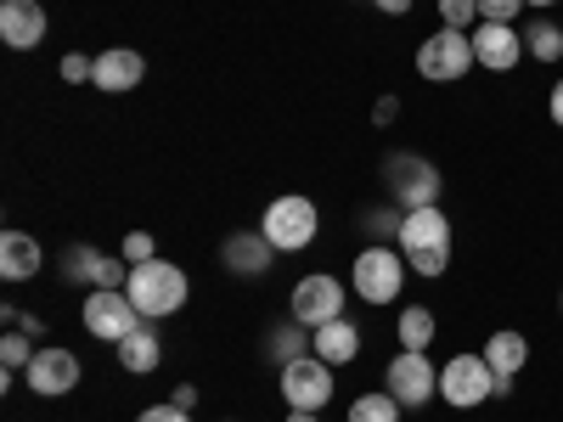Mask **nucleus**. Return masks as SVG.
Listing matches in <instances>:
<instances>
[{"label": "nucleus", "instance_id": "nucleus-35", "mask_svg": "<svg viewBox=\"0 0 563 422\" xmlns=\"http://www.w3.org/2000/svg\"><path fill=\"white\" fill-rule=\"evenodd\" d=\"M288 422H321V417H316V411H294Z\"/></svg>", "mask_w": 563, "mask_h": 422}, {"label": "nucleus", "instance_id": "nucleus-28", "mask_svg": "<svg viewBox=\"0 0 563 422\" xmlns=\"http://www.w3.org/2000/svg\"><path fill=\"white\" fill-rule=\"evenodd\" d=\"M519 12H525V0H479V18L485 23H512Z\"/></svg>", "mask_w": 563, "mask_h": 422}, {"label": "nucleus", "instance_id": "nucleus-5", "mask_svg": "<svg viewBox=\"0 0 563 422\" xmlns=\"http://www.w3.org/2000/svg\"><path fill=\"white\" fill-rule=\"evenodd\" d=\"M467 68H474V34L440 29L417 45V74L429 85H456V79H467Z\"/></svg>", "mask_w": 563, "mask_h": 422}, {"label": "nucleus", "instance_id": "nucleus-22", "mask_svg": "<svg viewBox=\"0 0 563 422\" xmlns=\"http://www.w3.org/2000/svg\"><path fill=\"white\" fill-rule=\"evenodd\" d=\"M395 333H400V349H429V344H434V333H440V321H434V310H429V304H411V310H400Z\"/></svg>", "mask_w": 563, "mask_h": 422}, {"label": "nucleus", "instance_id": "nucleus-7", "mask_svg": "<svg viewBox=\"0 0 563 422\" xmlns=\"http://www.w3.org/2000/svg\"><path fill=\"white\" fill-rule=\"evenodd\" d=\"M384 180H389V192H395V203H406V209H434L440 203V169L422 158V153H395L389 164H384Z\"/></svg>", "mask_w": 563, "mask_h": 422}, {"label": "nucleus", "instance_id": "nucleus-29", "mask_svg": "<svg viewBox=\"0 0 563 422\" xmlns=\"http://www.w3.org/2000/svg\"><path fill=\"white\" fill-rule=\"evenodd\" d=\"M63 79L68 85H90V79H97V57H79V52L63 57Z\"/></svg>", "mask_w": 563, "mask_h": 422}, {"label": "nucleus", "instance_id": "nucleus-1", "mask_svg": "<svg viewBox=\"0 0 563 422\" xmlns=\"http://www.w3.org/2000/svg\"><path fill=\"white\" fill-rule=\"evenodd\" d=\"M395 243H400V254L417 276H445V265H451V220L440 214V203L434 209H406Z\"/></svg>", "mask_w": 563, "mask_h": 422}, {"label": "nucleus", "instance_id": "nucleus-32", "mask_svg": "<svg viewBox=\"0 0 563 422\" xmlns=\"http://www.w3.org/2000/svg\"><path fill=\"white\" fill-rule=\"evenodd\" d=\"M547 113H552V124L563 130V79L552 85V97H547Z\"/></svg>", "mask_w": 563, "mask_h": 422}, {"label": "nucleus", "instance_id": "nucleus-17", "mask_svg": "<svg viewBox=\"0 0 563 422\" xmlns=\"http://www.w3.org/2000/svg\"><path fill=\"white\" fill-rule=\"evenodd\" d=\"M68 276L74 281H90V288H124V281H130L124 259H108L102 248H74L68 254Z\"/></svg>", "mask_w": 563, "mask_h": 422}, {"label": "nucleus", "instance_id": "nucleus-33", "mask_svg": "<svg viewBox=\"0 0 563 422\" xmlns=\"http://www.w3.org/2000/svg\"><path fill=\"white\" fill-rule=\"evenodd\" d=\"M175 406H180V411H192V406H198V389H192V384H180V389H175Z\"/></svg>", "mask_w": 563, "mask_h": 422}, {"label": "nucleus", "instance_id": "nucleus-20", "mask_svg": "<svg viewBox=\"0 0 563 422\" xmlns=\"http://www.w3.org/2000/svg\"><path fill=\"white\" fill-rule=\"evenodd\" d=\"M40 265H45V254L29 231H7V237H0V276L7 281H29Z\"/></svg>", "mask_w": 563, "mask_h": 422}, {"label": "nucleus", "instance_id": "nucleus-25", "mask_svg": "<svg viewBox=\"0 0 563 422\" xmlns=\"http://www.w3.org/2000/svg\"><path fill=\"white\" fill-rule=\"evenodd\" d=\"M440 23L474 34V29H479V0H440Z\"/></svg>", "mask_w": 563, "mask_h": 422}, {"label": "nucleus", "instance_id": "nucleus-27", "mask_svg": "<svg viewBox=\"0 0 563 422\" xmlns=\"http://www.w3.org/2000/svg\"><path fill=\"white\" fill-rule=\"evenodd\" d=\"M29 360H34L29 333H7V344H0V366H7V378H12V371H29Z\"/></svg>", "mask_w": 563, "mask_h": 422}, {"label": "nucleus", "instance_id": "nucleus-21", "mask_svg": "<svg viewBox=\"0 0 563 422\" xmlns=\"http://www.w3.org/2000/svg\"><path fill=\"white\" fill-rule=\"evenodd\" d=\"M158 360H164V344H158L153 326L141 321L135 333L119 344V366H124V371H135V378H147V371H158Z\"/></svg>", "mask_w": 563, "mask_h": 422}, {"label": "nucleus", "instance_id": "nucleus-11", "mask_svg": "<svg viewBox=\"0 0 563 422\" xmlns=\"http://www.w3.org/2000/svg\"><path fill=\"white\" fill-rule=\"evenodd\" d=\"M23 378H29V395L63 400V395L79 389V355H74V349H57V344H45V349H34V360H29Z\"/></svg>", "mask_w": 563, "mask_h": 422}, {"label": "nucleus", "instance_id": "nucleus-2", "mask_svg": "<svg viewBox=\"0 0 563 422\" xmlns=\"http://www.w3.org/2000/svg\"><path fill=\"white\" fill-rule=\"evenodd\" d=\"M124 293H130V304L141 310V321H164V315L186 310L192 281H186V270L169 265V259H147V265H130Z\"/></svg>", "mask_w": 563, "mask_h": 422}, {"label": "nucleus", "instance_id": "nucleus-13", "mask_svg": "<svg viewBox=\"0 0 563 422\" xmlns=\"http://www.w3.org/2000/svg\"><path fill=\"white\" fill-rule=\"evenodd\" d=\"M474 63L490 68V74H512L525 63V34L512 23H485L479 18V29H474Z\"/></svg>", "mask_w": 563, "mask_h": 422}, {"label": "nucleus", "instance_id": "nucleus-9", "mask_svg": "<svg viewBox=\"0 0 563 422\" xmlns=\"http://www.w3.org/2000/svg\"><path fill=\"white\" fill-rule=\"evenodd\" d=\"M282 400H288L294 411H321L327 400H333V366H327L321 355H299L282 366Z\"/></svg>", "mask_w": 563, "mask_h": 422}, {"label": "nucleus", "instance_id": "nucleus-34", "mask_svg": "<svg viewBox=\"0 0 563 422\" xmlns=\"http://www.w3.org/2000/svg\"><path fill=\"white\" fill-rule=\"evenodd\" d=\"M378 12H389V18H406V12H411V0H378Z\"/></svg>", "mask_w": 563, "mask_h": 422}, {"label": "nucleus", "instance_id": "nucleus-19", "mask_svg": "<svg viewBox=\"0 0 563 422\" xmlns=\"http://www.w3.org/2000/svg\"><path fill=\"white\" fill-rule=\"evenodd\" d=\"M485 360H490L496 378H519V371L530 366V338L512 333V326H501V333L485 338Z\"/></svg>", "mask_w": 563, "mask_h": 422}, {"label": "nucleus", "instance_id": "nucleus-18", "mask_svg": "<svg viewBox=\"0 0 563 422\" xmlns=\"http://www.w3.org/2000/svg\"><path fill=\"white\" fill-rule=\"evenodd\" d=\"M310 349L327 360V366H350L355 355H361V333H355V326L339 315V321H327V326H316V333H310Z\"/></svg>", "mask_w": 563, "mask_h": 422}, {"label": "nucleus", "instance_id": "nucleus-12", "mask_svg": "<svg viewBox=\"0 0 563 422\" xmlns=\"http://www.w3.org/2000/svg\"><path fill=\"white\" fill-rule=\"evenodd\" d=\"M344 315V281L339 276H305L299 288H294V321L299 326H327V321H339Z\"/></svg>", "mask_w": 563, "mask_h": 422}, {"label": "nucleus", "instance_id": "nucleus-6", "mask_svg": "<svg viewBox=\"0 0 563 422\" xmlns=\"http://www.w3.org/2000/svg\"><path fill=\"white\" fill-rule=\"evenodd\" d=\"M440 400L456 411H474L485 400H496V371L485 355H451L440 366Z\"/></svg>", "mask_w": 563, "mask_h": 422}, {"label": "nucleus", "instance_id": "nucleus-8", "mask_svg": "<svg viewBox=\"0 0 563 422\" xmlns=\"http://www.w3.org/2000/svg\"><path fill=\"white\" fill-rule=\"evenodd\" d=\"M141 326V310L130 304L124 288H97L85 299V333L90 338H102V344H124L130 333Z\"/></svg>", "mask_w": 563, "mask_h": 422}, {"label": "nucleus", "instance_id": "nucleus-23", "mask_svg": "<svg viewBox=\"0 0 563 422\" xmlns=\"http://www.w3.org/2000/svg\"><path fill=\"white\" fill-rule=\"evenodd\" d=\"M525 45H530V57H536V63H558V57H563V29L547 23V18H536L530 34H525Z\"/></svg>", "mask_w": 563, "mask_h": 422}, {"label": "nucleus", "instance_id": "nucleus-16", "mask_svg": "<svg viewBox=\"0 0 563 422\" xmlns=\"http://www.w3.org/2000/svg\"><path fill=\"white\" fill-rule=\"evenodd\" d=\"M141 79H147V63H141V52H124V45H113V52L97 57V90H113V97H124V90H135Z\"/></svg>", "mask_w": 563, "mask_h": 422}, {"label": "nucleus", "instance_id": "nucleus-14", "mask_svg": "<svg viewBox=\"0 0 563 422\" xmlns=\"http://www.w3.org/2000/svg\"><path fill=\"white\" fill-rule=\"evenodd\" d=\"M0 40H7L12 52H34L45 40V12L34 0H7V7H0Z\"/></svg>", "mask_w": 563, "mask_h": 422}, {"label": "nucleus", "instance_id": "nucleus-36", "mask_svg": "<svg viewBox=\"0 0 563 422\" xmlns=\"http://www.w3.org/2000/svg\"><path fill=\"white\" fill-rule=\"evenodd\" d=\"M525 7H558V0H525Z\"/></svg>", "mask_w": 563, "mask_h": 422}, {"label": "nucleus", "instance_id": "nucleus-31", "mask_svg": "<svg viewBox=\"0 0 563 422\" xmlns=\"http://www.w3.org/2000/svg\"><path fill=\"white\" fill-rule=\"evenodd\" d=\"M135 422H192V417H186V411L169 400V406H147V411H141Z\"/></svg>", "mask_w": 563, "mask_h": 422}, {"label": "nucleus", "instance_id": "nucleus-26", "mask_svg": "<svg viewBox=\"0 0 563 422\" xmlns=\"http://www.w3.org/2000/svg\"><path fill=\"white\" fill-rule=\"evenodd\" d=\"M271 355H276L282 366L299 360V355H305V326H299V321H294V326H276V333H271Z\"/></svg>", "mask_w": 563, "mask_h": 422}, {"label": "nucleus", "instance_id": "nucleus-24", "mask_svg": "<svg viewBox=\"0 0 563 422\" xmlns=\"http://www.w3.org/2000/svg\"><path fill=\"white\" fill-rule=\"evenodd\" d=\"M400 411H406V406L384 389V395H361V400L350 406V422H400Z\"/></svg>", "mask_w": 563, "mask_h": 422}, {"label": "nucleus", "instance_id": "nucleus-10", "mask_svg": "<svg viewBox=\"0 0 563 422\" xmlns=\"http://www.w3.org/2000/svg\"><path fill=\"white\" fill-rule=\"evenodd\" d=\"M384 384H389V395L400 406H429L440 395V371H434L429 349H400L389 360V371H384Z\"/></svg>", "mask_w": 563, "mask_h": 422}, {"label": "nucleus", "instance_id": "nucleus-4", "mask_svg": "<svg viewBox=\"0 0 563 422\" xmlns=\"http://www.w3.org/2000/svg\"><path fill=\"white\" fill-rule=\"evenodd\" d=\"M260 231H265V243H271L276 254H299V248H310V243H316L321 214H316V203H310V198H276V203L265 209Z\"/></svg>", "mask_w": 563, "mask_h": 422}, {"label": "nucleus", "instance_id": "nucleus-15", "mask_svg": "<svg viewBox=\"0 0 563 422\" xmlns=\"http://www.w3.org/2000/svg\"><path fill=\"white\" fill-rule=\"evenodd\" d=\"M225 270L231 276H265L276 265V248L265 243V231H238V237H225Z\"/></svg>", "mask_w": 563, "mask_h": 422}, {"label": "nucleus", "instance_id": "nucleus-37", "mask_svg": "<svg viewBox=\"0 0 563 422\" xmlns=\"http://www.w3.org/2000/svg\"><path fill=\"white\" fill-rule=\"evenodd\" d=\"M225 422H231V417H225Z\"/></svg>", "mask_w": 563, "mask_h": 422}, {"label": "nucleus", "instance_id": "nucleus-3", "mask_svg": "<svg viewBox=\"0 0 563 422\" xmlns=\"http://www.w3.org/2000/svg\"><path fill=\"white\" fill-rule=\"evenodd\" d=\"M406 270H411L406 254L372 243V248L350 265V288H355V299H366V304H395L400 288H406Z\"/></svg>", "mask_w": 563, "mask_h": 422}, {"label": "nucleus", "instance_id": "nucleus-30", "mask_svg": "<svg viewBox=\"0 0 563 422\" xmlns=\"http://www.w3.org/2000/svg\"><path fill=\"white\" fill-rule=\"evenodd\" d=\"M124 259L130 265H147L153 259V237H147V231H130V237H124Z\"/></svg>", "mask_w": 563, "mask_h": 422}]
</instances>
